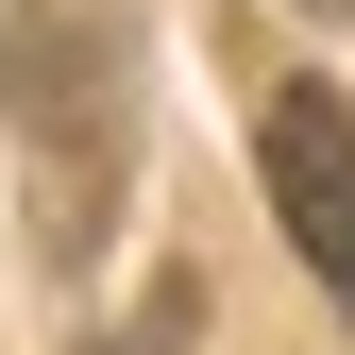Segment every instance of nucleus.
Here are the masks:
<instances>
[{"mask_svg": "<svg viewBox=\"0 0 355 355\" xmlns=\"http://www.w3.org/2000/svg\"><path fill=\"white\" fill-rule=\"evenodd\" d=\"M254 153H271V203H288V254L355 304V102L338 85H271V119H254Z\"/></svg>", "mask_w": 355, "mask_h": 355, "instance_id": "nucleus-1", "label": "nucleus"}, {"mask_svg": "<svg viewBox=\"0 0 355 355\" xmlns=\"http://www.w3.org/2000/svg\"><path fill=\"white\" fill-rule=\"evenodd\" d=\"M322 17H355V0H322Z\"/></svg>", "mask_w": 355, "mask_h": 355, "instance_id": "nucleus-2", "label": "nucleus"}]
</instances>
